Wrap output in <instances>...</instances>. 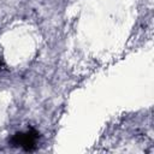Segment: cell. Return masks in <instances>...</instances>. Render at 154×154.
I'll return each instance as SVG.
<instances>
[{
    "mask_svg": "<svg viewBox=\"0 0 154 154\" xmlns=\"http://www.w3.org/2000/svg\"><path fill=\"white\" fill-rule=\"evenodd\" d=\"M16 143L25 149H30L35 143V136L31 132L25 134H18L16 136Z\"/></svg>",
    "mask_w": 154,
    "mask_h": 154,
    "instance_id": "1",
    "label": "cell"
}]
</instances>
